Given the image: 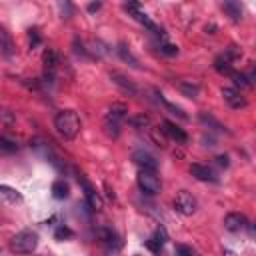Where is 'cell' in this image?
Wrapping results in <instances>:
<instances>
[{"label":"cell","instance_id":"4fadbf2b","mask_svg":"<svg viewBox=\"0 0 256 256\" xmlns=\"http://www.w3.org/2000/svg\"><path fill=\"white\" fill-rule=\"evenodd\" d=\"M166 230L160 226V228H156V232L146 240V248L150 250V252H154V254H158L160 250H162V246H164V242H166Z\"/></svg>","mask_w":256,"mask_h":256},{"label":"cell","instance_id":"8fae6325","mask_svg":"<svg viewBox=\"0 0 256 256\" xmlns=\"http://www.w3.org/2000/svg\"><path fill=\"white\" fill-rule=\"evenodd\" d=\"M162 130H164V134L166 136H170L176 144H186L188 142V136H186V132L182 130V128L178 126V124H174V122H170V120H164L162 122Z\"/></svg>","mask_w":256,"mask_h":256},{"label":"cell","instance_id":"f1b7e54d","mask_svg":"<svg viewBox=\"0 0 256 256\" xmlns=\"http://www.w3.org/2000/svg\"><path fill=\"white\" fill-rule=\"evenodd\" d=\"M28 40H30V48H34V46L40 44V34H38L36 28H30L28 30Z\"/></svg>","mask_w":256,"mask_h":256},{"label":"cell","instance_id":"484cf974","mask_svg":"<svg viewBox=\"0 0 256 256\" xmlns=\"http://www.w3.org/2000/svg\"><path fill=\"white\" fill-rule=\"evenodd\" d=\"M230 78H232V82H234L236 90H238V88H246V86H248L246 74H242V72H232V74H230Z\"/></svg>","mask_w":256,"mask_h":256},{"label":"cell","instance_id":"7c38bea8","mask_svg":"<svg viewBox=\"0 0 256 256\" xmlns=\"http://www.w3.org/2000/svg\"><path fill=\"white\" fill-rule=\"evenodd\" d=\"M110 80H112L122 92H126V94H132V96L138 94V86H136L130 78H126L124 74H120V72H112V74H110Z\"/></svg>","mask_w":256,"mask_h":256},{"label":"cell","instance_id":"7402d4cb","mask_svg":"<svg viewBox=\"0 0 256 256\" xmlns=\"http://www.w3.org/2000/svg\"><path fill=\"white\" fill-rule=\"evenodd\" d=\"M198 118H200V122L202 124H206L208 128H212V130H218V132H226V126L224 124H220L214 116H210V114H206V112H200L198 114Z\"/></svg>","mask_w":256,"mask_h":256},{"label":"cell","instance_id":"44dd1931","mask_svg":"<svg viewBox=\"0 0 256 256\" xmlns=\"http://www.w3.org/2000/svg\"><path fill=\"white\" fill-rule=\"evenodd\" d=\"M214 70L220 72V74H228V76L234 72V70H232V62H230L226 56H224V54L214 60Z\"/></svg>","mask_w":256,"mask_h":256},{"label":"cell","instance_id":"52a82bcc","mask_svg":"<svg viewBox=\"0 0 256 256\" xmlns=\"http://www.w3.org/2000/svg\"><path fill=\"white\" fill-rule=\"evenodd\" d=\"M78 180L82 182V188H84V198H86V204L90 206V210H94V212L102 210V206H104L102 196H100L98 192H96V190L90 186V182H88V180H84V176H82V174L78 176Z\"/></svg>","mask_w":256,"mask_h":256},{"label":"cell","instance_id":"83f0119b","mask_svg":"<svg viewBox=\"0 0 256 256\" xmlns=\"http://www.w3.org/2000/svg\"><path fill=\"white\" fill-rule=\"evenodd\" d=\"M54 238H56V240H66V238H72V230H70L68 226H64V224H62V226H58V228H56Z\"/></svg>","mask_w":256,"mask_h":256},{"label":"cell","instance_id":"30bf717a","mask_svg":"<svg viewBox=\"0 0 256 256\" xmlns=\"http://www.w3.org/2000/svg\"><path fill=\"white\" fill-rule=\"evenodd\" d=\"M190 174L194 176L196 180H202V182H218V176L206 164H198V162L190 164Z\"/></svg>","mask_w":256,"mask_h":256},{"label":"cell","instance_id":"277c9868","mask_svg":"<svg viewBox=\"0 0 256 256\" xmlns=\"http://www.w3.org/2000/svg\"><path fill=\"white\" fill-rule=\"evenodd\" d=\"M138 186L144 194L152 196V194H156V192H160V178L156 176V172L140 170L138 172Z\"/></svg>","mask_w":256,"mask_h":256},{"label":"cell","instance_id":"e0dca14e","mask_svg":"<svg viewBox=\"0 0 256 256\" xmlns=\"http://www.w3.org/2000/svg\"><path fill=\"white\" fill-rule=\"evenodd\" d=\"M52 196L56 200H64V198H68L70 196V186L68 182H64V180H56L52 184Z\"/></svg>","mask_w":256,"mask_h":256},{"label":"cell","instance_id":"d6986e66","mask_svg":"<svg viewBox=\"0 0 256 256\" xmlns=\"http://www.w3.org/2000/svg\"><path fill=\"white\" fill-rule=\"evenodd\" d=\"M116 50H118V56H120V58H122L126 64H130L132 68H140L138 58H136V56H134L130 50H128V46H126V44H118V48H116Z\"/></svg>","mask_w":256,"mask_h":256},{"label":"cell","instance_id":"5b68a950","mask_svg":"<svg viewBox=\"0 0 256 256\" xmlns=\"http://www.w3.org/2000/svg\"><path fill=\"white\" fill-rule=\"evenodd\" d=\"M220 96H222V100L226 102L232 110H240V108H244L248 102H246V98L240 94V90H236V88H230V86H224V88H220Z\"/></svg>","mask_w":256,"mask_h":256},{"label":"cell","instance_id":"836d02e7","mask_svg":"<svg viewBox=\"0 0 256 256\" xmlns=\"http://www.w3.org/2000/svg\"><path fill=\"white\" fill-rule=\"evenodd\" d=\"M100 8H102L100 2H92V4H88V12H96V10H100Z\"/></svg>","mask_w":256,"mask_h":256},{"label":"cell","instance_id":"4dcf8cb0","mask_svg":"<svg viewBox=\"0 0 256 256\" xmlns=\"http://www.w3.org/2000/svg\"><path fill=\"white\" fill-rule=\"evenodd\" d=\"M160 52L166 54V56H174V54H178V46H174V44H160Z\"/></svg>","mask_w":256,"mask_h":256},{"label":"cell","instance_id":"e575fe53","mask_svg":"<svg viewBox=\"0 0 256 256\" xmlns=\"http://www.w3.org/2000/svg\"><path fill=\"white\" fill-rule=\"evenodd\" d=\"M106 192H108V198H112L114 200V190H110V186L106 184Z\"/></svg>","mask_w":256,"mask_h":256},{"label":"cell","instance_id":"2e32d148","mask_svg":"<svg viewBox=\"0 0 256 256\" xmlns=\"http://www.w3.org/2000/svg\"><path fill=\"white\" fill-rule=\"evenodd\" d=\"M98 238L102 240V244L106 246V248H114V252L120 248V236L114 232V230H110V228H100L98 230Z\"/></svg>","mask_w":256,"mask_h":256},{"label":"cell","instance_id":"603a6c76","mask_svg":"<svg viewBox=\"0 0 256 256\" xmlns=\"http://www.w3.org/2000/svg\"><path fill=\"white\" fill-rule=\"evenodd\" d=\"M0 48H2V56L10 58L12 56V40L4 28H0Z\"/></svg>","mask_w":256,"mask_h":256},{"label":"cell","instance_id":"cb8c5ba5","mask_svg":"<svg viewBox=\"0 0 256 256\" xmlns=\"http://www.w3.org/2000/svg\"><path fill=\"white\" fill-rule=\"evenodd\" d=\"M128 122H130L134 128H144V126H148L150 124V118H148V114H136V116H130L128 118Z\"/></svg>","mask_w":256,"mask_h":256},{"label":"cell","instance_id":"4316f807","mask_svg":"<svg viewBox=\"0 0 256 256\" xmlns=\"http://www.w3.org/2000/svg\"><path fill=\"white\" fill-rule=\"evenodd\" d=\"M164 132V130H162ZM160 132V128H150V136H152V140L158 144V146H166V138H164V134Z\"/></svg>","mask_w":256,"mask_h":256},{"label":"cell","instance_id":"9a60e30c","mask_svg":"<svg viewBox=\"0 0 256 256\" xmlns=\"http://www.w3.org/2000/svg\"><path fill=\"white\" fill-rule=\"evenodd\" d=\"M126 112H128V106L124 102H114L108 112H106V122H114V124H120L124 118H126Z\"/></svg>","mask_w":256,"mask_h":256},{"label":"cell","instance_id":"f546056e","mask_svg":"<svg viewBox=\"0 0 256 256\" xmlns=\"http://www.w3.org/2000/svg\"><path fill=\"white\" fill-rule=\"evenodd\" d=\"M0 146H2L4 152H12V150H16V142H12L8 136H2V138H0Z\"/></svg>","mask_w":256,"mask_h":256},{"label":"cell","instance_id":"ffe728a7","mask_svg":"<svg viewBox=\"0 0 256 256\" xmlns=\"http://www.w3.org/2000/svg\"><path fill=\"white\" fill-rule=\"evenodd\" d=\"M0 196H2L6 202H12V204L22 202V194H20V192L14 190V188H10V186H6V184L0 186Z\"/></svg>","mask_w":256,"mask_h":256},{"label":"cell","instance_id":"3957f363","mask_svg":"<svg viewBox=\"0 0 256 256\" xmlns=\"http://www.w3.org/2000/svg\"><path fill=\"white\" fill-rule=\"evenodd\" d=\"M174 208L184 216H192L198 208V202L188 190H178L176 196H174Z\"/></svg>","mask_w":256,"mask_h":256},{"label":"cell","instance_id":"d590c367","mask_svg":"<svg viewBox=\"0 0 256 256\" xmlns=\"http://www.w3.org/2000/svg\"><path fill=\"white\" fill-rule=\"evenodd\" d=\"M250 232H252V236H256V224H250V228H248Z\"/></svg>","mask_w":256,"mask_h":256},{"label":"cell","instance_id":"5bb4252c","mask_svg":"<svg viewBox=\"0 0 256 256\" xmlns=\"http://www.w3.org/2000/svg\"><path fill=\"white\" fill-rule=\"evenodd\" d=\"M174 86L182 96H186V98H196L200 92V84L192 82V80H178V82H174Z\"/></svg>","mask_w":256,"mask_h":256},{"label":"cell","instance_id":"ba28073f","mask_svg":"<svg viewBox=\"0 0 256 256\" xmlns=\"http://www.w3.org/2000/svg\"><path fill=\"white\" fill-rule=\"evenodd\" d=\"M132 160H134V164L140 166V170H150V172H156L158 168V162H156V158L146 152V150H136L132 154Z\"/></svg>","mask_w":256,"mask_h":256},{"label":"cell","instance_id":"8992f818","mask_svg":"<svg viewBox=\"0 0 256 256\" xmlns=\"http://www.w3.org/2000/svg\"><path fill=\"white\" fill-rule=\"evenodd\" d=\"M224 228L230 230V232H244V230L250 228V222L240 212H228L226 216H224Z\"/></svg>","mask_w":256,"mask_h":256},{"label":"cell","instance_id":"7a4b0ae2","mask_svg":"<svg viewBox=\"0 0 256 256\" xmlns=\"http://www.w3.org/2000/svg\"><path fill=\"white\" fill-rule=\"evenodd\" d=\"M38 246V234L32 230H20L10 238V250L16 254H30Z\"/></svg>","mask_w":256,"mask_h":256},{"label":"cell","instance_id":"6da1fadb","mask_svg":"<svg viewBox=\"0 0 256 256\" xmlns=\"http://www.w3.org/2000/svg\"><path fill=\"white\" fill-rule=\"evenodd\" d=\"M54 128H56V132L62 138L72 140V138H76L80 134L82 122H80V116L74 110H60L54 116Z\"/></svg>","mask_w":256,"mask_h":256},{"label":"cell","instance_id":"d4e9b609","mask_svg":"<svg viewBox=\"0 0 256 256\" xmlns=\"http://www.w3.org/2000/svg\"><path fill=\"white\" fill-rule=\"evenodd\" d=\"M176 256H200V254L188 244H176Z\"/></svg>","mask_w":256,"mask_h":256},{"label":"cell","instance_id":"9c48e42d","mask_svg":"<svg viewBox=\"0 0 256 256\" xmlns=\"http://www.w3.org/2000/svg\"><path fill=\"white\" fill-rule=\"evenodd\" d=\"M42 64H44V78L52 80L54 78V72H56V66H58V54L54 48H46L44 54H42Z\"/></svg>","mask_w":256,"mask_h":256},{"label":"cell","instance_id":"ac0fdd59","mask_svg":"<svg viewBox=\"0 0 256 256\" xmlns=\"http://www.w3.org/2000/svg\"><path fill=\"white\" fill-rule=\"evenodd\" d=\"M222 10L226 12L234 22H238L242 18V8L238 2H234V0H226V2H222Z\"/></svg>","mask_w":256,"mask_h":256},{"label":"cell","instance_id":"d6a6232c","mask_svg":"<svg viewBox=\"0 0 256 256\" xmlns=\"http://www.w3.org/2000/svg\"><path fill=\"white\" fill-rule=\"evenodd\" d=\"M214 160H216V164H218V166H224V168H228V166H230L228 156H226V154H218Z\"/></svg>","mask_w":256,"mask_h":256},{"label":"cell","instance_id":"1f68e13d","mask_svg":"<svg viewBox=\"0 0 256 256\" xmlns=\"http://www.w3.org/2000/svg\"><path fill=\"white\" fill-rule=\"evenodd\" d=\"M246 80H248V86H256V64L246 72Z\"/></svg>","mask_w":256,"mask_h":256}]
</instances>
